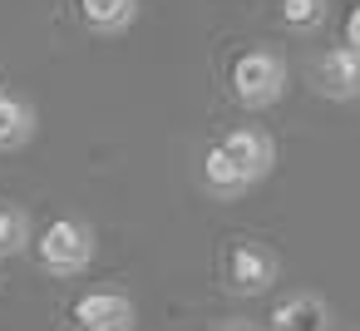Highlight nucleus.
Segmentation results:
<instances>
[{
	"label": "nucleus",
	"mask_w": 360,
	"mask_h": 331,
	"mask_svg": "<svg viewBox=\"0 0 360 331\" xmlns=\"http://www.w3.org/2000/svg\"><path fill=\"white\" fill-rule=\"evenodd\" d=\"M311 85H316L321 99H335V104L360 99V55L345 50V45L326 50V55L311 65Z\"/></svg>",
	"instance_id": "nucleus-7"
},
{
	"label": "nucleus",
	"mask_w": 360,
	"mask_h": 331,
	"mask_svg": "<svg viewBox=\"0 0 360 331\" xmlns=\"http://www.w3.org/2000/svg\"><path fill=\"white\" fill-rule=\"evenodd\" d=\"M217 331H262V326H257V321H237V316H232V321H217Z\"/></svg>",
	"instance_id": "nucleus-13"
},
{
	"label": "nucleus",
	"mask_w": 360,
	"mask_h": 331,
	"mask_svg": "<svg viewBox=\"0 0 360 331\" xmlns=\"http://www.w3.org/2000/svg\"><path fill=\"white\" fill-rule=\"evenodd\" d=\"M94 227L79 218H55L40 237H35V257L50 277H79L94 262Z\"/></svg>",
	"instance_id": "nucleus-2"
},
{
	"label": "nucleus",
	"mask_w": 360,
	"mask_h": 331,
	"mask_svg": "<svg viewBox=\"0 0 360 331\" xmlns=\"http://www.w3.org/2000/svg\"><path fill=\"white\" fill-rule=\"evenodd\" d=\"M0 94H6V89H0Z\"/></svg>",
	"instance_id": "nucleus-14"
},
{
	"label": "nucleus",
	"mask_w": 360,
	"mask_h": 331,
	"mask_svg": "<svg viewBox=\"0 0 360 331\" xmlns=\"http://www.w3.org/2000/svg\"><path fill=\"white\" fill-rule=\"evenodd\" d=\"M30 213L15 203H0V257H20L30 247Z\"/></svg>",
	"instance_id": "nucleus-10"
},
{
	"label": "nucleus",
	"mask_w": 360,
	"mask_h": 331,
	"mask_svg": "<svg viewBox=\"0 0 360 331\" xmlns=\"http://www.w3.org/2000/svg\"><path fill=\"white\" fill-rule=\"evenodd\" d=\"M139 15V0H79V20L94 35H119Z\"/></svg>",
	"instance_id": "nucleus-9"
},
{
	"label": "nucleus",
	"mask_w": 360,
	"mask_h": 331,
	"mask_svg": "<svg viewBox=\"0 0 360 331\" xmlns=\"http://www.w3.org/2000/svg\"><path fill=\"white\" fill-rule=\"evenodd\" d=\"M326 15H330V0H281V25L296 30V35L321 30Z\"/></svg>",
	"instance_id": "nucleus-11"
},
{
	"label": "nucleus",
	"mask_w": 360,
	"mask_h": 331,
	"mask_svg": "<svg viewBox=\"0 0 360 331\" xmlns=\"http://www.w3.org/2000/svg\"><path fill=\"white\" fill-rule=\"evenodd\" d=\"M335 326V306L321 296V292H286L271 316H266V331H330Z\"/></svg>",
	"instance_id": "nucleus-6"
},
{
	"label": "nucleus",
	"mask_w": 360,
	"mask_h": 331,
	"mask_svg": "<svg viewBox=\"0 0 360 331\" xmlns=\"http://www.w3.org/2000/svg\"><path fill=\"white\" fill-rule=\"evenodd\" d=\"M345 50H355V55H360V6L345 15Z\"/></svg>",
	"instance_id": "nucleus-12"
},
{
	"label": "nucleus",
	"mask_w": 360,
	"mask_h": 331,
	"mask_svg": "<svg viewBox=\"0 0 360 331\" xmlns=\"http://www.w3.org/2000/svg\"><path fill=\"white\" fill-rule=\"evenodd\" d=\"M286 94V60L276 50H247L232 65V99L242 109H271Z\"/></svg>",
	"instance_id": "nucleus-4"
},
{
	"label": "nucleus",
	"mask_w": 360,
	"mask_h": 331,
	"mask_svg": "<svg viewBox=\"0 0 360 331\" xmlns=\"http://www.w3.org/2000/svg\"><path fill=\"white\" fill-rule=\"evenodd\" d=\"M271 163H276V139L257 124H242L202 154V188L217 203H232V198L252 193L271 173Z\"/></svg>",
	"instance_id": "nucleus-1"
},
{
	"label": "nucleus",
	"mask_w": 360,
	"mask_h": 331,
	"mask_svg": "<svg viewBox=\"0 0 360 331\" xmlns=\"http://www.w3.org/2000/svg\"><path fill=\"white\" fill-rule=\"evenodd\" d=\"M70 316H75V331H134V326H139L134 296H124V292H114V287L84 292Z\"/></svg>",
	"instance_id": "nucleus-5"
},
{
	"label": "nucleus",
	"mask_w": 360,
	"mask_h": 331,
	"mask_svg": "<svg viewBox=\"0 0 360 331\" xmlns=\"http://www.w3.org/2000/svg\"><path fill=\"white\" fill-rule=\"evenodd\" d=\"M40 129V114L25 94H0V154H15L35 139Z\"/></svg>",
	"instance_id": "nucleus-8"
},
{
	"label": "nucleus",
	"mask_w": 360,
	"mask_h": 331,
	"mask_svg": "<svg viewBox=\"0 0 360 331\" xmlns=\"http://www.w3.org/2000/svg\"><path fill=\"white\" fill-rule=\"evenodd\" d=\"M281 277V257L257 237H232L222 252V282L232 296H262Z\"/></svg>",
	"instance_id": "nucleus-3"
}]
</instances>
